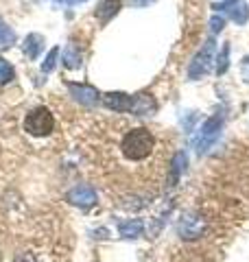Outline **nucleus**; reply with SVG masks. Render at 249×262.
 I'll return each mask as SVG.
<instances>
[{"label": "nucleus", "instance_id": "1", "mask_svg": "<svg viewBox=\"0 0 249 262\" xmlns=\"http://www.w3.org/2000/svg\"><path fill=\"white\" fill-rule=\"evenodd\" d=\"M155 149V136L147 127H134L125 134L120 142V151L125 160L129 162H144Z\"/></svg>", "mask_w": 249, "mask_h": 262}, {"label": "nucleus", "instance_id": "2", "mask_svg": "<svg viewBox=\"0 0 249 262\" xmlns=\"http://www.w3.org/2000/svg\"><path fill=\"white\" fill-rule=\"evenodd\" d=\"M53 129H55V116L48 107L31 110L27 114V118H24V131H27L29 136L44 138V136H51Z\"/></svg>", "mask_w": 249, "mask_h": 262}, {"label": "nucleus", "instance_id": "3", "mask_svg": "<svg viewBox=\"0 0 249 262\" xmlns=\"http://www.w3.org/2000/svg\"><path fill=\"white\" fill-rule=\"evenodd\" d=\"M221 127H223V116H219V114H214V116L208 118L201 129H199V138H197V153L199 155H203L210 146L217 142V138L221 134Z\"/></svg>", "mask_w": 249, "mask_h": 262}, {"label": "nucleus", "instance_id": "4", "mask_svg": "<svg viewBox=\"0 0 249 262\" xmlns=\"http://www.w3.org/2000/svg\"><path fill=\"white\" fill-rule=\"evenodd\" d=\"M212 57H214V39H208V42L201 46V51L193 57V61H190V66H188V79L195 81V79L205 77L212 61H214Z\"/></svg>", "mask_w": 249, "mask_h": 262}, {"label": "nucleus", "instance_id": "5", "mask_svg": "<svg viewBox=\"0 0 249 262\" xmlns=\"http://www.w3.org/2000/svg\"><path fill=\"white\" fill-rule=\"evenodd\" d=\"M179 236L181 238H186V241H195L199 238V236L203 234V229H205V221L201 214H197V212H188V214L181 216L179 221Z\"/></svg>", "mask_w": 249, "mask_h": 262}, {"label": "nucleus", "instance_id": "6", "mask_svg": "<svg viewBox=\"0 0 249 262\" xmlns=\"http://www.w3.org/2000/svg\"><path fill=\"white\" fill-rule=\"evenodd\" d=\"M217 11H225L236 24H247L249 20V7L245 0H223V3L214 5Z\"/></svg>", "mask_w": 249, "mask_h": 262}, {"label": "nucleus", "instance_id": "7", "mask_svg": "<svg viewBox=\"0 0 249 262\" xmlns=\"http://www.w3.org/2000/svg\"><path fill=\"white\" fill-rule=\"evenodd\" d=\"M66 201H70L72 206H79V208H90L96 203V192L92 186H74L66 192Z\"/></svg>", "mask_w": 249, "mask_h": 262}, {"label": "nucleus", "instance_id": "8", "mask_svg": "<svg viewBox=\"0 0 249 262\" xmlns=\"http://www.w3.org/2000/svg\"><path fill=\"white\" fill-rule=\"evenodd\" d=\"M68 90H70V94L74 101H79L83 105H96L98 103V98H101V94L96 92V88L92 85H86V83H68Z\"/></svg>", "mask_w": 249, "mask_h": 262}, {"label": "nucleus", "instance_id": "9", "mask_svg": "<svg viewBox=\"0 0 249 262\" xmlns=\"http://www.w3.org/2000/svg\"><path fill=\"white\" fill-rule=\"evenodd\" d=\"M157 112V103L151 94H136L131 96V114H136V116H151V114Z\"/></svg>", "mask_w": 249, "mask_h": 262}, {"label": "nucleus", "instance_id": "10", "mask_svg": "<svg viewBox=\"0 0 249 262\" xmlns=\"http://www.w3.org/2000/svg\"><path fill=\"white\" fill-rule=\"evenodd\" d=\"M103 105L112 112H131V96L125 92H107L103 94Z\"/></svg>", "mask_w": 249, "mask_h": 262}, {"label": "nucleus", "instance_id": "11", "mask_svg": "<svg viewBox=\"0 0 249 262\" xmlns=\"http://www.w3.org/2000/svg\"><path fill=\"white\" fill-rule=\"evenodd\" d=\"M120 7H122L120 0H103V3L96 7L94 15H96V20L101 22V24H107V22L114 18V15H118Z\"/></svg>", "mask_w": 249, "mask_h": 262}, {"label": "nucleus", "instance_id": "12", "mask_svg": "<svg viewBox=\"0 0 249 262\" xmlns=\"http://www.w3.org/2000/svg\"><path fill=\"white\" fill-rule=\"evenodd\" d=\"M144 232V223L140 219H129V221H120L118 223V234L122 238H138Z\"/></svg>", "mask_w": 249, "mask_h": 262}, {"label": "nucleus", "instance_id": "13", "mask_svg": "<svg viewBox=\"0 0 249 262\" xmlns=\"http://www.w3.org/2000/svg\"><path fill=\"white\" fill-rule=\"evenodd\" d=\"M42 48H44V37H42L39 33H31V35H27V39H24V55H27L31 61L37 59Z\"/></svg>", "mask_w": 249, "mask_h": 262}, {"label": "nucleus", "instance_id": "14", "mask_svg": "<svg viewBox=\"0 0 249 262\" xmlns=\"http://www.w3.org/2000/svg\"><path fill=\"white\" fill-rule=\"evenodd\" d=\"M83 57H81V51H79V46L74 44V42H70L68 46L64 48V66L66 68H70V70H77V68H81V61Z\"/></svg>", "mask_w": 249, "mask_h": 262}, {"label": "nucleus", "instance_id": "15", "mask_svg": "<svg viewBox=\"0 0 249 262\" xmlns=\"http://www.w3.org/2000/svg\"><path fill=\"white\" fill-rule=\"evenodd\" d=\"M13 44H15V31L3 18H0V51L11 48Z\"/></svg>", "mask_w": 249, "mask_h": 262}, {"label": "nucleus", "instance_id": "16", "mask_svg": "<svg viewBox=\"0 0 249 262\" xmlns=\"http://www.w3.org/2000/svg\"><path fill=\"white\" fill-rule=\"evenodd\" d=\"M186 168V153H177L175 158H173V168H171V186H175L179 182L181 173H184Z\"/></svg>", "mask_w": 249, "mask_h": 262}, {"label": "nucleus", "instance_id": "17", "mask_svg": "<svg viewBox=\"0 0 249 262\" xmlns=\"http://www.w3.org/2000/svg\"><path fill=\"white\" fill-rule=\"evenodd\" d=\"M15 79V70H13V66L3 59L0 57V85H7V83H11V81Z\"/></svg>", "mask_w": 249, "mask_h": 262}, {"label": "nucleus", "instance_id": "18", "mask_svg": "<svg viewBox=\"0 0 249 262\" xmlns=\"http://www.w3.org/2000/svg\"><path fill=\"white\" fill-rule=\"evenodd\" d=\"M227 68H230V44L225 42L217 57V75H225Z\"/></svg>", "mask_w": 249, "mask_h": 262}, {"label": "nucleus", "instance_id": "19", "mask_svg": "<svg viewBox=\"0 0 249 262\" xmlns=\"http://www.w3.org/2000/svg\"><path fill=\"white\" fill-rule=\"evenodd\" d=\"M57 57H59V46H55V48H51V51H48L44 63H42V72H44V75H48V72H53L55 63H57Z\"/></svg>", "mask_w": 249, "mask_h": 262}, {"label": "nucleus", "instance_id": "20", "mask_svg": "<svg viewBox=\"0 0 249 262\" xmlns=\"http://www.w3.org/2000/svg\"><path fill=\"white\" fill-rule=\"evenodd\" d=\"M223 27H225V20H223L221 15H212V18H210V29H212V33H221Z\"/></svg>", "mask_w": 249, "mask_h": 262}, {"label": "nucleus", "instance_id": "21", "mask_svg": "<svg viewBox=\"0 0 249 262\" xmlns=\"http://www.w3.org/2000/svg\"><path fill=\"white\" fill-rule=\"evenodd\" d=\"M53 3L57 5V7H74V5H81V3H86V0H53Z\"/></svg>", "mask_w": 249, "mask_h": 262}, {"label": "nucleus", "instance_id": "22", "mask_svg": "<svg viewBox=\"0 0 249 262\" xmlns=\"http://www.w3.org/2000/svg\"><path fill=\"white\" fill-rule=\"evenodd\" d=\"M13 262H37V260L33 258L31 253H18V256L13 258Z\"/></svg>", "mask_w": 249, "mask_h": 262}, {"label": "nucleus", "instance_id": "23", "mask_svg": "<svg viewBox=\"0 0 249 262\" xmlns=\"http://www.w3.org/2000/svg\"><path fill=\"white\" fill-rule=\"evenodd\" d=\"M155 0H129V5L131 7H149V5H153Z\"/></svg>", "mask_w": 249, "mask_h": 262}, {"label": "nucleus", "instance_id": "24", "mask_svg": "<svg viewBox=\"0 0 249 262\" xmlns=\"http://www.w3.org/2000/svg\"><path fill=\"white\" fill-rule=\"evenodd\" d=\"M240 72H243V79L249 81V57L243 61V66H240Z\"/></svg>", "mask_w": 249, "mask_h": 262}]
</instances>
